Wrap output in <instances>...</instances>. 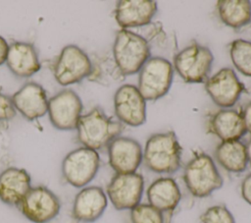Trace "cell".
I'll return each instance as SVG.
<instances>
[{"label": "cell", "mask_w": 251, "mask_h": 223, "mask_svg": "<svg viewBox=\"0 0 251 223\" xmlns=\"http://www.w3.org/2000/svg\"><path fill=\"white\" fill-rule=\"evenodd\" d=\"M181 146L173 131L150 136L143 149L145 166L158 174H173L180 167Z\"/></svg>", "instance_id": "6da1fadb"}, {"label": "cell", "mask_w": 251, "mask_h": 223, "mask_svg": "<svg viewBox=\"0 0 251 223\" xmlns=\"http://www.w3.org/2000/svg\"><path fill=\"white\" fill-rule=\"evenodd\" d=\"M124 129L120 121L109 117L100 107H94L85 115H81L77 126V140L90 149L98 150L109 145L119 137Z\"/></svg>", "instance_id": "7a4b0ae2"}, {"label": "cell", "mask_w": 251, "mask_h": 223, "mask_svg": "<svg viewBox=\"0 0 251 223\" xmlns=\"http://www.w3.org/2000/svg\"><path fill=\"white\" fill-rule=\"evenodd\" d=\"M112 53L115 65L124 78L138 73L151 57L147 39L128 29L117 32Z\"/></svg>", "instance_id": "3957f363"}, {"label": "cell", "mask_w": 251, "mask_h": 223, "mask_svg": "<svg viewBox=\"0 0 251 223\" xmlns=\"http://www.w3.org/2000/svg\"><path fill=\"white\" fill-rule=\"evenodd\" d=\"M183 181L189 193L196 197H206L222 188L224 181L213 160L204 153H195L183 171Z\"/></svg>", "instance_id": "277c9868"}, {"label": "cell", "mask_w": 251, "mask_h": 223, "mask_svg": "<svg viewBox=\"0 0 251 223\" xmlns=\"http://www.w3.org/2000/svg\"><path fill=\"white\" fill-rule=\"evenodd\" d=\"M214 56L211 50L199 43L184 47L174 57V69L188 84H200L208 80Z\"/></svg>", "instance_id": "5b68a950"}, {"label": "cell", "mask_w": 251, "mask_h": 223, "mask_svg": "<svg viewBox=\"0 0 251 223\" xmlns=\"http://www.w3.org/2000/svg\"><path fill=\"white\" fill-rule=\"evenodd\" d=\"M138 73L137 88L145 100H157L171 88L174 67L163 57H150Z\"/></svg>", "instance_id": "8992f818"}, {"label": "cell", "mask_w": 251, "mask_h": 223, "mask_svg": "<svg viewBox=\"0 0 251 223\" xmlns=\"http://www.w3.org/2000/svg\"><path fill=\"white\" fill-rule=\"evenodd\" d=\"M92 72V62L89 56L77 45L65 46L53 66V75L61 85H70L89 78Z\"/></svg>", "instance_id": "52a82bcc"}, {"label": "cell", "mask_w": 251, "mask_h": 223, "mask_svg": "<svg viewBox=\"0 0 251 223\" xmlns=\"http://www.w3.org/2000/svg\"><path fill=\"white\" fill-rule=\"evenodd\" d=\"M100 166V156L94 149L78 147L69 152L62 162V175L75 188H83L96 176Z\"/></svg>", "instance_id": "ba28073f"}, {"label": "cell", "mask_w": 251, "mask_h": 223, "mask_svg": "<svg viewBox=\"0 0 251 223\" xmlns=\"http://www.w3.org/2000/svg\"><path fill=\"white\" fill-rule=\"evenodd\" d=\"M23 215L33 223H48L60 212L58 196L44 186L31 188L19 204Z\"/></svg>", "instance_id": "9c48e42d"}, {"label": "cell", "mask_w": 251, "mask_h": 223, "mask_svg": "<svg viewBox=\"0 0 251 223\" xmlns=\"http://www.w3.org/2000/svg\"><path fill=\"white\" fill-rule=\"evenodd\" d=\"M82 102L73 89H63L48 99V115L51 124L58 130L76 129L82 112Z\"/></svg>", "instance_id": "30bf717a"}, {"label": "cell", "mask_w": 251, "mask_h": 223, "mask_svg": "<svg viewBox=\"0 0 251 223\" xmlns=\"http://www.w3.org/2000/svg\"><path fill=\"white\" fill-rule=\"evenodd\" d=\"M144 191L141 174H116L107 186V195L117 210L132 209L140 203Z\"/></svg>", "instance_id": "8fae6325"}, {"label": "cell", "mask_w": 251, "mask_h": 223, "mask_svg": "<svg viewBox=\"0 0 251 223\" xmlns=\"http://www.w3.org/2000/svg\"><path fill=\"white\" fill-rule=\"evenodd\" d=\"M205 89L212 101L222 109L232 107L246 90L233 69L219 70L205 82Z\"/></svg>", "instance_id": "7c38bea8"}, {"label": "cell", "mask_w": 251, "mask_h": 223, "mask_svg": "<svg viewBox=\"0 0 251 223\" xmlns=\"http://www.w3.org/2000/svg\"><path fill=\"white\" fill-rule=\"evenodd\" d=\"M114 109L122 124L138 127L146 121V100L133 84H123L116 90Z\"/></svg>", "instance_id": "4fadbf2b"}, {"label": "cell", "mask_w": 251, "mask_h": 223, "mask_svg": "<svg viewBox=\"0 0 251 223\" xmlns=\"http://www.w3.org/2000/svg\"><path fill=\"white\" fill-rule=\"evenodd\" d=\"M107 147L109 164L116 174L136 172L143 158V150L137 140L119 136Z\"/></svg>", "instance_id": "5bb4252c"}, {"label": "cell", "mask_w": 251, "mask_h": 223, "mask_svg": "<svg viewBox=\"0 0 251 223\" xmlns=\"http://www.w3.org/2000/svg\"><path fill=\"white\" fill-rule=\"evenodd\" d=\"M11 99L15 109L28 121L41 118L48 112L46 92L40 84L34 82L24 84L12 95Z\"/></svg>", "instance_id": "9a60e30c"}, {"label": "cell", "mask_w": 251, "mask_h": 223, "mask_svg": "<svg viewBox=\"0 0 251 223\" xmlns=\"http://www.w3.org/2000/svg\"><path fill=\"white\" fill-rule=\"evenodd\" d=\"M107 204L108 198L102 188L86 187L76 194L72 214L78 222L92 223L102 216Z\"/></svg>", "instance_id": "2e32d148"}, {"label": "cell", "mask_w": 251, "mask_h": 223, "mask_svg": "<svg viewBox=\"0 0 251 223\" xmlns=\"http://www.w3.org/2000/svg\"><path fill=\"white\" fill-rule=\"evenodd\" d=\"M157 12L153 0H121L115 8V19L122 29L143 27L152 21Z\"/></svg>", "instance_id": "e0dca14e"}, {"label": "cell", "mask_w": 251, "mask_h": 223, "mask_svg": "<svg viewBox=\"0 0 251 223\" xmlns=\"http://www.w3.org/2000/svg\"><path fill=\"white\" fill-rule=\"evenodd\" d=\"M31 178L23 168L9 167L0 173V200L19 205L31 189Z\"/></svg>", "instance_id": "ac0fdd59"}, {"label": "cell", "mask_w": 251, "mask_h": 223, "mask_svg": "<svg viewBox=\"0 0 251 223\" xmlns=\"http://www.w3.org/2000/svg\"><path fill=\"white\" fill-rule=\"evenodd\" d=\"M208 130L222 141L238 140L246 133L241 112L230 108L212 114L208 121Z\"/></svg>", "instance_id": "d6986e66"}, {"label": "cell", "mask_w": 251, "mask_h": 223, "mask_svg": "<svg viewBox=\"0 0 251 223\" xmlns=\"http://www.w3.org/2000/svg\"><path fill=\"white\" fill-rule=\"evenodd\" d=\"M6 64L9 70L19 78H29L41 68L34 46L23 41L14 42L9 46Z\"/></svg>", "instance_id": "ffe728a7"}, {"label": "cell", "mask_w": 251, "mask_h": 223, "mask_svg": "<svg viewBox=\"0 0 251 223\" xmlns=\"http://www.w3.org/2000/svg\"><path fill=\"white\" fill-rule=\"evenodd\" d=\"M147 199L150 205L164 213H172L178 205L181 193L176 182L170 177H161L148 187Z\"/></svg>", "instance_id": "44dd1931"}, {"label": "cell", "mask_w": 251, "mask_h": 223, "mask_svg": "<svg viewBox=\"0 0 251 223\" xmlns=\"http://www.w3.org/2000/svg\"><path fill=\"white\" fill-rule=\"evenodd\" d=\"M217 162L226 171L241 173L248 165L246 145L241 140L222 141L215 149Z\"/></svg>", "instance_id": "7402d4cb"}, {"label": "cell", "mask_w": 251, "mask_h": 223, "mask_svg": "<svg viewBox=\"0 0 251 223\" xmlns=\"http://www.w3.org/2000/svg\"><path fill=\"white\" fill-rule=\"evenodd\" d=\"M221 21L229 28H241L251 22V2L249 0H220L217 2Z\"/></svg>", "instance_id": "603a6c76"}, {"label": "cell", "mask_w": 251, "mask_h": 223, "mask_svg": "<svg viewBox=\"0 0 251 223\" xmlns=\"http://www.w3.org/2000/svg\"><path fill=\"white\" fill-rule=\"evenodd\" d=\"M229 56L234 68L251 78V41L242 38L233 40L229 46Z\"/></svg>", "instance_id": "cb8c5ba5"}, {"label": "cell", "mask_w": 251, "mask_h": 223, "mask_svg": "<svg viewBox=\"0 0 251 223\" xmlns=\"http://www.w3.org/2000/svg\"><path fill=\"white\" fill-rule=\"evenodd\" d=\"M131 223H165L164 214L149 203H139L130 209Z\"/></svg>", "instance_id": "d4e9b609"}, {"label": "cell", "mask_w": 251, "mask_h": 223, "mask_svg": "<svg viewBox=\"0 0 251 223\" xmlns=\"http://www.w3.org/2000/svg\"><path fill=\"white\" fill-rule=\"evenodd\" d=\"M200 220L202 223H235L232 213L223 204L208 207L200 216Z\"/></svg>", "instance_id": "484cf974"}, {"label": "cell", "mask_w": 251, "mask_h": 223, "mask_svg": "<svg viewBox=\"0 0 251 223\" xmlns=\"http://www.w3.org/2000/svg\"><path fill=\"white\" fill-rule=\"evenodd\" d=\"M16 116V109L11 97L0 92V121H9Z\"/></svg>", "instance_id": "4316f807"}, {"label": "cell", "mask_w": 251, "mask_h": 223, "mask_svg": "<svg viewBox=\"0 0 251 223\" xmlns=\"http://www.w3.org/2000/svg\"><path fill=\"white\" fill-rule=\"evenodd\" d=\"M240 192L243 199L251 205V173L248 174L241 182Z\"/></svg>", "instance_id": "83f0119b"}, {"label": "cell", "mask_w": 251, "mask_h": 223, "mask_svg": "<svg viewBox=\"0 0 251 223\" xmlns=\"http://www.w3.org/2000/svg\"><path fill=\"white\" fill-rule=\"evenodd\" d=\"M243 123L245 126V130L247 133L251 135V101L246 103L241 111Z\"/></svg>", "instance_id": "f1b7e54d"}, {"label": "cell", "mask_w": 251, "mask_h": 223, "mask_svg": "<svg viewBox=\"0 0 251 223\" xmlns=\"http://www.w3.org/2000/svg\"><path fill=\"white\" fill-rule=\"evenodd\" d=\"M9 46L6 39L0 35V66L4 64L7 60L8 52H9Z\"/></svg>", "instance_id": "f546056e"}, {"label": "cell", "mask_w": 251, "mask_h": 223, "mask_svg": "<svg viewBox=\"0 0 251 223\" xmlns=\"http://www.w3.org/2000/svg\"><path fill=\"white\" fill-rule=\"evenodd\" d=\"M246 145V151H247V158H248V163L251 165V139L247 142Z\"/></svg>", "instance_id": "4dcf8cb0"}]
</instances>
